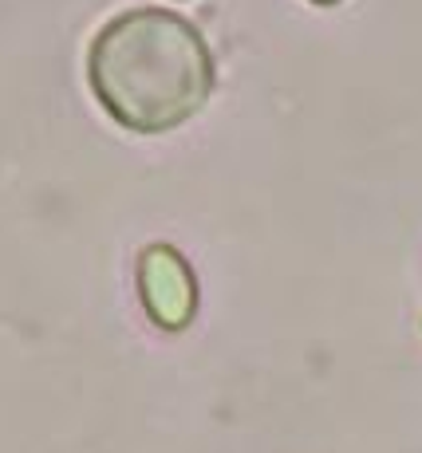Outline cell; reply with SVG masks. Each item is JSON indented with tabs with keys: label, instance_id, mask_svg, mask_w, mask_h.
<instances>
[{
	"label": "cell",
	"instance_id": "7a4b0ae2",
	"mask_svg": "<svg viewBox=\"0 0 422 453\" xmlns=\"http://www.w3.org/2000/svg\"><path fill=\"white\" fill-rule=\"evenodd\" d=\"M138 284H143V300L151 308V316L162 327H182L193 311V273L182 260V252L174 245H146L138 257Z\"/></svg>",
	"mask_w": 422,
	"mask_h": 453
},
{
	"label": "cell",
	"instance_id": "6da1fadb",
	"mask_svg": "<svg viewBox=\"0 0 422 453\" xmlns=\"http://www.w3.org/2000/svg\"><path fill=\"white\" fill-rule=\"evenodd\" d=\"M87 72L115 119L138 130H162L206 103L214 56L186 16L170 8H127L95 32Z\"/></svg>",
	"mask_w": 422,
	"mask_h": 453
}]
</instances>
